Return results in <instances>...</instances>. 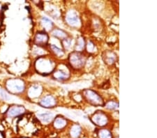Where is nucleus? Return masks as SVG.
<instances>
[{"label": "nucleus", "mask_w": 157, "mask_h": 138, "mask_svg": "<svg viewBox=\"0 0 157 138\" xmlns=\"http://www.w3.org/2000/svg\"><path fill=\"white\" fill-rule=\"evenodd\" d=\"M36 68L40 73H49L54 69V64L48 59L40 58L36 63Z\"/></svg>", "instance_id": "obj_1"}, {"label": "nucleus", "mask_w": 157, "mask_h": 138, "mask_svg": "<svg viewBox=\"0 0 157 138\" xmlns=\"http://www.w3.org/2000/svg\"><path fill=\"white\" fill-rule=\"evenodd\" d=\"M6 87L12 93H20L25 89L24 82L18 79L9 80L6 82Z\"/></svg>", "instance_id": "obj_2"}, {"label": "nucleus", "mask_w": 157, "mask_h": 138, "mask_svg": "<svg viewBox=\"0 0 157 138\" xmlns=\"http://www.w3.org/2000/svg\"><path fill=\"white\" fill-rule=\"evenodd\" d=\"M85 97L90 102L91 104L94 105H102L103 101L101 97L98 95L97 92L92 91V90H86L84 92Z\"/></svg>", "instance_id": "obj_3"}, {"label": "nucleus", "mask_w": 157, "mask_h": 138, "mask_svg": "<svg viewBox=\"0 0 157 138\" xmlns=\"http://www.w3.org/2000/svg\"><path fill=\"white\" fill-rule=\"evenodd\" d=\"M69 61L71 64L75 69H80L85 64V58L80 52H74L70 55Z\"/></svg>", "instance_id": "obj_4"}, {"label": "nucleus", "mask_w": 157, "mask_h": 138, "mask_svg": "<svg viewBox=\"0 0 157 138\" xmlns=\"http://www.w3.org/2000/svg\"><path fill=\"white\" fill-rule=\"evenodd\" d=\"M92 120L96 125H99V126H103L108 123V117L102 112H96L93 115Z\"/></svg>", "instance_id": "obj_5"}, {"label": "nucleus", "mask_w": 157, "mask_h": 138, "mask_svg": "<svg viewBox=\"0 0 157 138\" xmlns=\"http://www.w3.org/2000/svg\"><path fill=\"white\" fill-rule=\"evenodd\" d=\"M66 20L68 23L72 26H78L80 23V19L77 13L74 11H70L67 13Z\"/></svg>", "instance_id": "obj_6"}, {"label": "nucleus", "mask_w": 157, "mask_h": 138, "mask_svg": "<svg viewBox=\"0 0 157 138\" xmlns=\"http://www.w3.org/2000/svg\"><path fill=\"white\" fill-rule=\"evenodd\" d=\"M25 112V109L22 106H13L11 107L6 112V114L9 117H16L20 115L23 114Z\"/></svg>", "instance_id": "obj_7"}, {"label": "nucleus", "mask_w": 157, "mask_h": 138, "mask_svg": "<svg viewBox=\"0 0 157 138\" xmlns=\"http://www.w3.org/2000/svg\"><path fill=\"white\" fill-rule=\"evenodd\" d=\"M39 105L44 107H53L56 105V100L52 96H47L40 100Z\"/></svg>", "instance_id": "obj_8"}, {"label": "nucleus", "mask_w": 157, "mask_h": 138, "mask_svg": "<svg viewBox=\"0 0 157 138\" xmlns=\"http://www.w3.org/2000/svg\"><path fill=\"white\" fill-rule=\"evenodd\" d=\"M34 41L38 46H44L48 41V36L44 32H39L35 36Z\"/></svg>", "instance_id": "obj_9"}, {"label": "nucleus", "mask_w": 157, "mask_h": 138, "mask_svg": "<svg viewBox=\"0 0 157 138\" xmlns=\"http://www.w3.org/2000/svg\"><path fill=\"white\" fill-rule=\"evenodd\" d=\"M42 89L40 86H38V85H34V86H32L29 89V96L31 98H36L39 96V95L41 94Z\"/></svg>", "instance_id": "obj_10"}, {"label": "nucleus", "mask_w": 157, "mask_h": 138, "mask_svg": "<svg viewBox=\"0 0 157 138\" xmlns=\"http://www.w3.org/2000/svg\"><path fill=\"white\" fill-rule=\"evenodd\" d=\"M39 119L41 120L43 122L45 123H49L52 120L54 115L52 113L47 112V113H42V114H38Z\"/></svg>", "instance_id": "obj_11"}, {"label": "nucleus", "mask_w": 157, "mask_h": 138, "mask_svg": "<svg viewBox=\"0 0 157 138\" xmlns=\"http://www.w3.org/2000/svg\"><path fill=\"white\" fill-rule=\"evenodd\" d=\"M67 125V121L62 117H57L55 119L54 122V126L57 129H62Z\"/></svg>", "instance_id": "obj_12"}, {"label": "nucleus", "mask_w": 157, "mask_h": 138, "mask_svg": "<svg viewBox=\"0 0 157 138\" xmlns=\"http://www.w3.org/2000/svg\"><path fill=\"white\" fill-rule=\"evenodd\" d=\"M54 77L55 78L59 80H64L69 77V74L68 73L63 70H59L54 73Z\"/></svg>", "instance_id": "obj_13"}, {"label": "nucleus", "mask_w": 157, "mask_h": 138, "mask_svg": "<svg viewBox=\"0 0 157 138\" xmlns=\"http://www.w3.org/2000/svg\"><path fill=\"white\" fill-rule=\"evenodd\" d=\"M105 57V62L108 64H113V63L115 62L116 59H117L115 54H114L112 52H106Z\"/></svg>", "instance_id": "obj_14"}, {"label": "nucleus", "mask_w": 157, "mask_h": 138, "mask_svg": "<svg viewBox=\"0 0 157 138\" xmlns=\"http://www.w3.org/2000/svg\"><path fill=\"white\" fill-rule=\"evenodd\" d=\"M41 23L43 27L46 30H50L53 27L52 22L46 17H44L41 20Z\"/></svg>", "instance_id": "obj_15"}, {"label": "nucleus", "mask_w": 157, "mask_h": 138, "mask_svg": "<svg viewBox=\"0 0 157 138\" xmlns=\"http://www.w3.org/2000/svg\"><path fill=\"white\" fill-rule=\"evenodd\" d=\"M81 132V128L78 125H74L71 130V135L73 138H77Z\"/></svg>", "instance_id": "obj_16"}, {"label": "nucleus", "mask_w": 157, "mask_h": 138, "mask_svg": "<svg viewBox=\"0 0 157 138\" xmlns=\"http://www.w3.org/2000/svg\"><path fill=\"white\" fill-rule=\"evenodd\" d=\"M52 35L58 38V39H63V40L67 39V34H66L63 30H61V29H55L52 32Z\"/></svg>", "instance_id": "obj_17"}, {"label": "nucleus", "mask_w": 157, "mask_h": 138, "mask_svg": "<svg viewBox=\"0 0 157 138\" xmlns=\"http://www.w3.org/2000/svg\"><path fill=\"white\" fill-rule=\"evenodd\" d=\"M98 137L99 138H113L110 131L107 129H101L98 131Z\"/></svg>", "instance_id": "obj_18"}, {"label": "nucleus", "mask_w": 157, "mask_h": 138, "mask_svg": "<svg viewBox=\"0 0 157 138\" xmlns=\"http://www.w3.org/2000/svg\"><path fill=\"white\" fill-rule=\"evenodd\" d=\"M51 48L52 50V51L54 52L57 55V56H59V57L64 56V52H63L60 48H59V47H57L56 46H55V45H51Z\"/></svg>", "instance_id": "obj_19"}, {"label": "nucleus", "mask_w": 157, "mask_h": 138, "mask_svg": "<svg viewBox=\"0 0 157 138\" xmlns=\"http://www.w3.org/2000/svg\"><path fill=\"white\" fill-rule=\"evenodd\" d=\"M119 107V103H118L114 102V101H110L106 104V108L109 110H117Z\"/></svg>", "instance_id": "obj_20"}, {"label": "nucleus", "mask_w": 157, "mask_h": 138, "mask_svg": "<svg viewBox=\"0 0 157 138\" xmlns=\"http://www.w3.org/2000/svg\"><path fill=\"white\" fill-rule=\"evenodd\" d=\"M85 46V41L84 39L82 38H80L78 40V43L76 46V50L78 51H81L83 48H84Z\"/></svg>", "instance_id": "obj_21"}, {"label": "nucleus", "mask_w": 157, "mask_h": 138, "mask_svg": "<svg viewBox=\"0 0 157 138\" xmlns=\"http://www.w3.org/2000/svg\"><path fill=\"white\" fill-rule=\"evenodd\" d=\"M0 99L4 100H8L10 99V97L9 94L4 91L3 89H0Z\"/></svg>", "instance_id": "obj_22"}, {"label": "nucleus", "mask_w": 157, "mask_h": 138, "mask_svg": "<svg viewBox=\"0 0 157 138\" xmlns=\"http://www.w3.org/2000/svg\"><path fill=\"white\" fill-rule=\"evenodd\" d=\"M62 44L66 49H69L71 46V40L65 39L62 41Z\"/></svg>", "instance_id": "obj_23"}, {"label": "nucleus", "mask_w": 157, "mask_h": 138, "mask_svg": "<svg viewBox=\"0 0 157 138\" xmlns=\"http://www.w3.org/2000/svg\"><path fill=\"white\" fill-rule=\"evenodd\" d=\"M87 48L88 52H94L95 46H94V45L92 42H89L88 43H87Z\"/></svg>", "instance_id": "obj_24"}, {"label": "nucleus", "mask_w": 157, "mask_h": 138, "mask_svg": "<svg viewBox=\"0 0 157 138\" xmlns=\"http://www.w3.org/2000/svg\"><path fill=\"white\" fill-rule=\"evenodd\" d=\"M0 138H4V136L3 133H2V132H0Z\"/></svg>", "instance_id": "obj_25"}]
</instances>
